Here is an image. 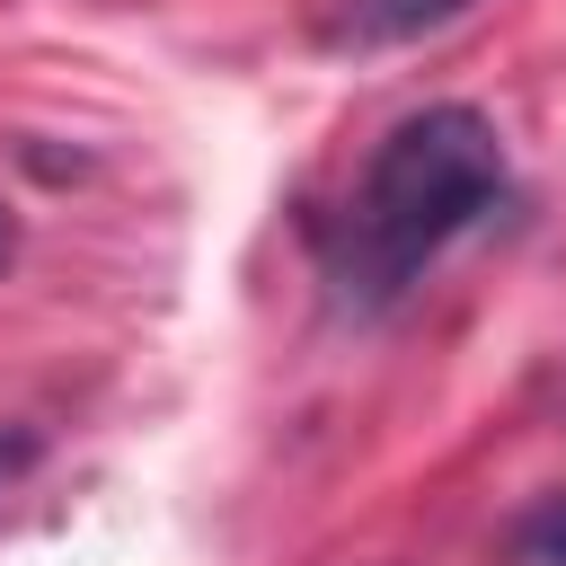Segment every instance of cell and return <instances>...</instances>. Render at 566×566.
I'll use <instances>...</instances> for the list:
<instances>
[{"label":"cell","mask_w":566,"mask_h":566,"mask_svg":"<svg viewBox=\"0 0 566 566\" xmlns=\"http://www.w3.org/2000/svg\"><path fill=\"white\" fill-rule=\"evenodd\" d=\"M18 256V221H9V203H0V265Z\"/></svg>","instance_id":"obj_5"},{"label":"cell","mask_w":566,"mask_h":566,"mask_svg":"<svg viewBox=\"0 0 566 566\" xmlns=\"http://www.w3.org/2000/svg\"><path fill=\"white\" fill-rule=\"evenodd\" d=\"M513 195V159H504V133L442 97V106H416L398 115L371 159L354 168L345 203L318 221V283L345 318H380L398 310L442 248H460L486 212H504Z\"/></svg>","instance_id":"obj_1"},{"label":"cell","mask_w":566,"mask_h":566,"mask_svg":"<svg viewBox=\"0 0 566 566\" xmlns=\"http://www.w3.org/2000/svg\"><path fill=\"white\" fill-rule=\"evenodd\" d=\"M35 460H44V433H35V424H0V495H9Z\"/></svg>","instance_id":"obj_4"},{"label":"cell","mask_w":566,"mask_h":566,"mask_svg":"<svg viewBox=\"0 0 566 566\" xmlns=\"http://www.w3.org/2000/svg\"><path fill=\"white\" fill-rule=\"evenodd\" d=\"M513 548H522V566H566V495H548L539 513H522Z\"/></svg>","instance_id":"obj_3"},{"label":"cell","mask_w":566,"mask_h":566,"mask_svg":"<svg viewBox=\"0 0 566 566\" xmlns=\"http://www.w3.org/2000/svg\"><path fill=\"white\" fill-rule=\"evenodd\" d=\"M460 9H478V0H336V44H354V53H380V44H416V35H433V27H451Z\"/></svg>","instance_id":"obj_2"}]
</instances>
